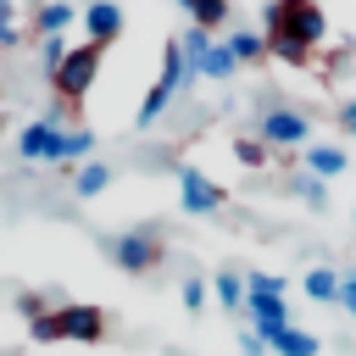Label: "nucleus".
I'll use <instances>...</instances> for the list:
<instances>
[{"instance_id":"f257e3e1","label":"nucleus","mask_w":356,"mask_h":356,"mask_svg":"<svg viewBox=\"0 0 356 356\" xmlns=\"http://www.w3.org/2000/svg\"><path fill=\"white\" fill-rule=\"evenodd\" d=\"M261 17H267V39H289L300 50H317L328 33V17L317 0H273Z\"/></svg>"},{"instance_id":"f03ea898","label":"nucleus","mask_w":356,"mask_h":356,"mask_svg":"<svg viewBox=\"0 0 356 356\" xmlns=\"http://www.w3.org/2000/svg\"><path fill=\"white\" fill-rule=\"evenodd\" d=\"M195 78V67L178 56V39H167L161 44V72H156V83H150V95L139 100V128H150V122H161V111L178 100V89Z\"/></svg>"},{"instance_id":"7ed1b4c3","label":"nucleus","mask_w":356,"mask_h":356,"mask_svg":"<svg viewBox=\"0 0 356 356\" xmlns=\"http://www.w3.org/2000/svg\"><path fill=\"white\" fill-rule=\"evenodd\" d=\"M256 139L267 150H306L312 145V117L295 111V106H267L261 122H256Z\"/></svg>"},{"instance_id":"20e7f679","label":"nucleus","mask_w":356,"mask_h":356,"mask_svg":"<svg viewBox=\"0 0 356 356\" xmlns=\"http://www.w3.org/2000/svg\"><path fill=\"white\" fill-rule=\"evenodd\" d=\"M100 56H106V50H95V44H72L67 61L56 67V78H50L56 95H61V100H83V95L95 89V78H100Z\"/></svg>"},{"instance_id":"39448f33","label":"nucleus","mask_w":356,"mask_h":356,"mask_svg":"<svg viewBox=\"0 0 356 356\" xmlns=\"http://www.w3.org/2000/svg\"><path fill=\"white\" fill-rule=\"evenodd\" d=\"M106 250H111V261H117L122 273H150V267L161 261V234H156V228H128V234H117Z\"/></svg>"},{"instance_id":"423d86ee","label":"nucleus","mask_w":356,"mask_h":356,"mask_svg":"<svg viewBox=\"0 0 356 356\" xmlns=\"http://www.w3.org/2000/svg\"><path fill=\"white\" fill-rule=\"evenodd\" d=\"M222 184L217 178H206L200 167H178V206L189 211V217H211V211H222Z\"/></svg>"},{"instance_id":"0eeeda50","label":"nucleus","mask_w":356,"mask_h":356,"mask_svg":"<svg viewBox=\"0 0 356 356\" xmlns=\"http://www.w3.org/2000/svg\"><path fill=\"white\" fill-rule=\"evenodd\" d=\"M61 145H67V128H56V117H33L22 134H17V156L22 161H61Z\"/></svg>"},{"instance_id":"6e6552de","label":"nucleus","mask_w":356,"mask_h":356,"mask_svg":"<svg viewBox=\"0 0 356 356\" xmlns=\"http://www.w3.org/2000/svg\"><path fill=\"white\" fill-rule=\"evenodd\" d=\"M56 334L72 339V345H95V339H106V312L100 306H83V300L56 306Z\"/></svg>"},{"instance_id":"1a4fd4ad","label":"nucleus","mask_w":356,"mask_h":356,"mask_svg":"<svg viewBox=\"0 0 356 356\" xmlns=\"http://www.w3.org/2000/svg\"><path fill=\"white\" fill-rule=\"evenodd\" d=\"M78 22H83V33H89V44H95V50L117 44V39H122V28H128V17H122V6H117V0H89V6L78 11Z\"/></svg>"},{"instance_id":"9d476101","label":"nucleus","mask_w":356,"mask_h":356,"mask_svg":"<svg viewBox=\"0 0 356 356\" xmlns=\"http://www.w3.org/2000/svg\"><path fill=\"white\" fill-rule=\"evenodd\" d=\"M345 167H350L345 145H334V139H312V145H306V172H312V178H339Z\"/></svg>"},{"instance_id":"9b49d317","label":"nucleus","mask_w":356,"mask_h":356,"mask_svg":"<svg viewBox=\"0 0 356 356\" xmlns=\"http://www.w3.org/2000/svg\"><path fill=\"white\" fill-rule=\"evenodd\" d=\"M78 22V6L72 0H39V11H33V33L39 39H56V33H67Z\"/></svg>"},{"instance_id":"f8f14e48","label":"nucleus","mask_w":356,"mask_h":356,"mask_svg":"<svg viewBox=\"0 0 356 356\" xmlns=\"http://www.w3.org/2000/svg\"><path fill=\"white\" fill-rule=\"evenodd\" d=\"M267 350H273V356H317V350H323V339L289 323L284 334H273V339H267Z\"/></svg>"},{"instance_id":"ddd939ff","label":"nucleus","mask_w":356,"mask_h":356,"mask_svg":"<svg viewBox=\"0 0 356 356\" xmlns=\"http://www.w3.org/2000/svg\"><path fill=\"white\" fill-rule=\"evenodd\" d=\"M239 72V61H234V50L222 44V39H211V50L200 56V67H195V78H234Z\"/></svg>"},{"instance_id":"4468645a","label":"nucleus","mask_w":356,"mask_h":356,"mask_svg":"<svg viewBox=\"0 0 356 356\" xmlns=\"http://www.w3.org/2000/svg\"><path fill=\"white\" fill-rule=\"evenodd\" d=\"M211 295L222 300V312H245V278H239L234 267H222V273L211 278Z\"/></svg>"},{"instance_id":"2eb2a0df","label":"nucleus","mask_w":356,"mask_h":356,"mask_svg":"<svg viewBox=\"0 0 356 356\" xmlns=\"http://www.w3.org/2000/svg\"><path fill=\"white\" fill-rule=\"evenodd\" d=\"M222 44L234 50V61H261V56H267V39H261V33H250V28L222 33Z\"/></svg>"},{"instance_id":"dca6fc26","label":"nucleus","mask_w":356,"mask_h":356,"mask_svg":"<svg viewBox=\"0 0 356 356\" xmlns=\"http://www.w3.org/2000/svg\"><path fill=\"white\" fill-rule=\"evenodd\" d=\"M106 184H111V167H106V161H95V156H89V161L78 167V178H72V189H78L83 200H89V195H100Z\"/></svg>"},{"instance_id":"f3484780","label":"nucleus","mask_w":356,"mask_h":356,"mask_svg":"<svg viewBox=\"0 0 356 356\" xmlns=\"http://www.w3.org/2000/svg\"><path fill=\"white\" fill-rule=\"evenodd\" d=\"M211 39H217V33H206V28H195V22H189V28L178 33V56H184L189 67H200V56L211 50Z\"/></svg>"},{"instance_id":"a211bd4d","label":"nucleus","mask_w":356,"mask_h":356,"mask_svg":"<svg viewBox=\"0 0 356 356\" xmlns=\"http://www.w3.org/2000/svg\"><path fill=\"white\" fill-rule=\"evenodd\" d=\"M306 295L334 306V300H339V273H334V267H312V273H306Z\"/></svg>"},{"instance_id":"6ab92c4d","label":"nucleus","mask_w":356,"mask_h":356,"mask_svg":"<svg viewBox=\"0 0 356 356\" xmlns=\"http://www.w3.org/2000/svg\"><path fill=\"white\" fill-rule=\"evenodd\" d=\"M67 33H56V39H39V67H44V78H56V67L67 61Z\"/></svg>"},{"instance_id":"aec40b11","label":"nucleus","mask_w":356,"mask_h":356,"mask_svg":"<svg viewBox=\"0 0 356 356\" xmlns=\"http://www.w3.org/2000/svg\"><path fill=\"white\" fill-rule=\"evenodd\" d=\"M89 150H95V134H89V128H67L61 161H89Z\"/></svg>"},{"instance_id":"412c9836","label":"nucleus","mask_w":356,"mask_h":356,"mask_svg":"<svg viewBox=\"0 0 356 356\" xmlns=\"http://www.w3.org/2000/svg\"><path fill=\"white\" fill-rule=\"evenodd\" d=\"M289 189L306 200V206H328V184L323 178H312V172H300V178H289Z\"/></svg>"},{"instance_id":"4be33fe9","label":"nucleus","mask_w":356,"mask_h":356,"mask_svg":"<svg viewBox=\"0 0 356 356\" xmlns=\"http://www.w3.org/2000/svg\"><path fill=\"white\" fill-rule=\"evenodd\" d=\"M22 44V22H17V0H0V50Z\"/></svg>"},{"instance_id":"5701e85b","label":"nucleus","mask_w":356,"mask_h":356,"mask_svg":"<svg viewBox=\"0 0 356 356\" xmlns=\"http://www.w3.org/2000/svg\"><path fill=\"white\" fill-rule=\"evenodd\" d=\"M234 156H239V167H261L267 161V145L250 134V139H234Z\"/></svg>"},{"instance_id":"b1692460","label":"nucleus","mask_w":356,"mask_h":356,"mask_svg":"<svg viewBox=\"0 0 356 356\" xmlns=\"http://www.w3.org/2000/svg\"><path fill=\"white\" fill-rule=\"evenodd\" d=\"M245 295H284V278L278 273H250L245 278Z\"/></svg>"},{"instance_id":"393cba45","label":"nucleus","mask_w":356,"mask_h":356,"mask_svg":"<svg viewBox=\"0 0 356 356\" xmlns=\"http://www.w3.org/2000/svg\"><path fill=\"white\" fill-rule=\"evenodd\" d=\"M28 334H33L39 345H50V339H61V334H56V312H39V317H28Z\"/></svg>"},{"instance_id":"a878e982","label":"nucleus","mask_w":356,"mask_h":356,"mask_svg":"<svg viewBox=\"0 0 356 356\" xmlns=\"http://www.w3.org/2000/svg\"><path fill=\"white\" fill-rule=\"evenodd\" d=\"M206 295H211V284H206V278H184V306H189V312H200V306H206Z\"/></svg>"},{"instance_id":"bb28decb","label":"nucleus","mask_w":356,"mask_h":356,"mask_svg":"<svg viewBox=\"0 0 356 356\" xmlns=\"http://www.w3.org/2000/svg\"><path fill=\"white\" fill-rule=\"evenodd\" d=\"M334 306H339L345 317H356V273H345V278H339V300H334Z\"/></svg>"},{"instance_id":"cd10ccee","label":"nucleus","mask_w":356,"mask_h":356,"mask_svg":"<svg viewBox=\"0 0 356 356\" xmlns=\"http://www.w3.org/2000/svg\"><path fill=\"white\" fill-rule=\"evenodd\" d=\"M239 350H245V356H267V345H261V334H256V328H245V334H239Z\"/></svg>"},{"instance_id":"c85d7f7f","label":"nucleus","mask_w":356,"mask_h":356,"mask_svg":"<svg viewBox=\"0 0 356 356\" xmlns=\"http://www.w3.org/2000/svg\"><path fill=\"white\" fill-rule=\"evenodd\" d=\"M17 306H22V317H39V312H44V300H39V295H17Z\"/></svg>"},{"instance_id":"c756f323","label":"nucleus","mask_w":356,"mask_h":356,"mask_svg":"<svg viewBox=\"0 0 356 356\" xmlns=\"http://www.w3.org/2000/svg\"><path fill=\"white\" fill-rule=\"evenodd\" d=\"M339 128H345V134H356V100H345V106H339Z\"/></svg>"},{"instance_id":"7c9ffc66","label":"nucleus","mask_w":356,"mask_h":356,"mask_svg":"<svg viewBox=\"0 0 356 356\" xmlns=\"http://www.w3.org/2000/svg\"><path fill=\"white\" fill-rule=\"evenodd\" d=\"M178 6H184V11H189V17H195V11H200V0H178Z\"/></svg>"},{"instance_id":"2f4dec72","label":"nucleus","mask_w":356,"mask_h":356,"mask_svg":"<svg viewBox=\"0 0 356 356\" xmlns=\"http://www.w3.org/2000/svg\"><path fill=\"white\" fill-rule=\"evenodd\" d=\"M350 222H356V217H350Z\"/></svg>"}]
</instances>
